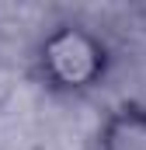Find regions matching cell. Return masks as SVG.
Segmentation results:
<instances>
[{"label":"cell","mask_w":146,"mask_h":150,"mask_svg":"<svg viewBox=\"0 0 146 150\" xmlns=\"http://www.w3.org/2000/svg\"><path fill=\"white\" fill-rule=\"evenodd\" d=\"M111 74V45L84 21L52 25L35 45V77L49 94L80 98Z\"/></svg>","instance_id":"6da1fadb"},{"label":"cell","mask_w":146,"mask_h":150,"mask_svg":"<svg viewBox=\"0 0 146 150\" xmlns=\"http://www.w3.org/2000/svg\"><path fill=\"white\" fill-rule=\"evenodd\" d=\"M98 150H146V105L143 101H118L105 112L98 136Z\"/></svg>","instance_id":"7a4b0ae2"}]
</instances>
